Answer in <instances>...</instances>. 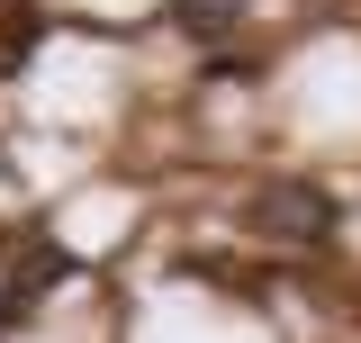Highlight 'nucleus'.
<instances>
[{"instance_id":"1","label":"nucleus","mask_w":361,"mask_h":343,"mask_svg":"<svg viewBox=\"0 0 361 343\" xmlns=\"http://www.w3.org/2000/svg\"><path fill=\"white\" fill-rule=\"evenodd\" d=\"M253 235H271V244H325L334 235V199L316 181H262L253 190Z\"/></svg>"},{"instance_id":"2","label":"nucleus","mask_w":361,"mask_h":343,"mask_svg":"<svg viewBox=\"0 0 361 343\" xmlns=\"http://www.w3.org/2000/svg\"><path fill=\"white\" fill-rule=\"evenodd\" d=\"M172 28L199 45H226L235 28H244V0H172Z\"/></svg>"},{"instance_id":"3","label":"nucleus","mask_w":361,"mask_h":343,"mask_svg":"<svg viewBox=\"0 0 361 343\" xmlns=\"http://www.w3.org/2000/svg\"><path fill=\"white\" fill-rule=\"evenodd\" d=\"M27 307H37V289H27V271H18V262H0V335H9V325H18Z\"/></svg>"}]
</instances>
